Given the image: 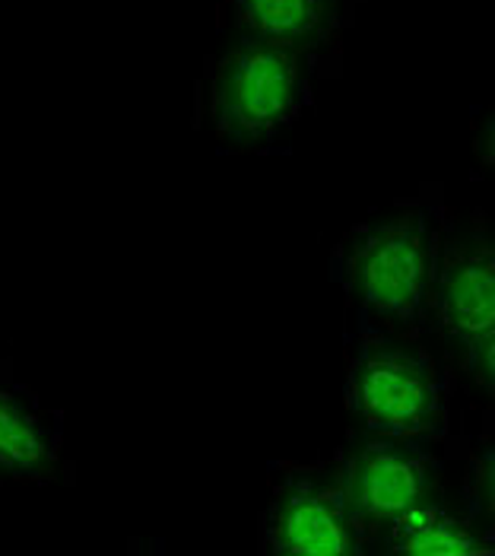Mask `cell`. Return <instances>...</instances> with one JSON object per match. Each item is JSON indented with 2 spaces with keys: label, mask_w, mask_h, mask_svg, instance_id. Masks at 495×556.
Wrapping results in <instances>:
<instances>
[{
  "label": "cell",
  "mask_w": 495,
  "mask_h": 556,
  "mask_svg": "<svg viewBox=\"0 0 495 556\" xmlns=\"http://www.w3.org/2000/svg\"><path fill=\"white\" fill-rule=\"evenodd\" d=\"M308 80L299 51L242 39L223 54L206 84V112L219 137L232 143H264L299 118Z\"/></svg>",
  "instance_id": "6da1fadb"
},
{
  "label": "cell",
  "mask_w": 495,
  "mask_h": 556,
  "mask_svg": "<svg viewBox=\"0 0 495 556\" xmlns=\"http://www.w3.org/2000/svg\"><path fill=\"white\" fill-rule=\"evenodd\" d=\"M445 379L432 359L397 343H366L346 372V407L375 435L426 439L445 429Z\"/></svg>",
  "instance_id": "7a4b0ae2"
},
{
  "label": "cell",
  "mask_w": 495,
  "mask_h": 556,
  "mask_svg": "<svg viewBox=\"0 0 495 556\" xmlns=\"http://www.w3.org/2000/svg\"><path fill=\"white\" fill-rule=\"evenodd\" d=\"M435 280V232L429 216L381 219L350 242L346 287L375 318L410 325L422 315Z\"/></svg>",
  "instance_id": "3957f363"
},
{
  "label": "cell",
  "mask_w": 495,
  "mask_h": 556,
  "mask_svg": "<svg viewBox=\"0 0 495 556\" xmlns=\"http://www.w3.org/2000/svg\"><path fill=\"white\" fill-rule=\"evenodd\" d=\"M366 528L350 509L343 480L299 473L280 486L261 521V551L274 556L363 554Z\"/></svg>",
  "instance_id": "277c9868"
},
{
  "label": "cell",
  "mask_w": 495,
  "mask_h": 556,
  "mask_svg": "<svg viewBox=\"0 0 495 556\" xmlns=\"http://www.w3.org/2000/svg\"><path fill=\"white\" fill-rule=\"evenodd\" d=\"M340 480L350 509L356 513L366 531L384 528L394 518L429 503L435 490V471L429 455L419 445H412V439H391V435L369 439L346 462V471Z\"/></svg>",
  "instance_id": "5b68a950"
},
{
  "label": "cell",
  "mask_w": 495,
  "mask_h": 556,
  "mask_svg": "<svg viewBox=\"0 0 495 556\" xmlns=\"http://www.w3.org/2000/svg\"><path fill=\"white\" fill-rule=\"evenodd\" d=\"M432 315L439 331L470 356L495 328V249L464 245L435 267L432 280Z\"/></svg>",
  "instance_id": "8992f818"
},
{
  "label": "cell",
  "mask_w": 495,
  "mask_h": 556,
  "mask_svg": "<svg viewBox=\"0 0 495 556\" xmlns=\"http://www.w3.org/2000/svg\"><path fill=\"white\" fill-rule=\"evenodd\" d=\"M61 462V417L10 372H0V471L48 480Z\"/></svg>",
  "instance_id": "52a82bcc"
},
{
  "label": "cell",
  "mask_w": 495,
  "mask_h": 556,
  "mask_svg": "<svg viewBox=\"0 0 495 556\" xmlns=\"http://www.w3.org/2000/svg\"><path fill=\"white\" fill-rule=\"evenodd\" d=\"M388 547L394 554L412 556H493L490 534L477 531L470 521L457 518L439 503H422L391 525H384Z\"/></svg>",
  "instance_id": "ba28073f"
},
{
  "label": "cell",
  "mask_w": 495,
  "mask_h": 556,
  "mask_svg": "<svg viewBox=\"0 0 495 556\" xmlns=\"http://www.w3.org/2000/svg\"><path fill=\"white\" fill-rule=\"evenodd\" d=\"M232 10L248 39L289 51L315 48L330 29V0H232Z\"/></svg>",
  "instance_id": "9c48e42d"
},
{
  "label": "cell",
  "mask_w": 495,
  "mask_h": 556,
  "mask_svg": "<svg viewBox=\"0 0 495 556\" xmlns=\"http://www.w3.org/2000/svg\"><path fill=\"white\" fill-rule=\"evenodd\" d=\"M473 490H477L480 509L490 515L495 525V439L486 442L480 455L473 458Z\"/></svg>",
  "instance_id": "30bf717a"
},
{
  "label": "cell",
  "mask_w": 495,
  "mask_h": 556,
  "mask_svg": "<svg viewBox=\"0 0 495 556\" xmlns=\"http://www.w3.org/2000/svg\"><path fill=\"white\" fill-rule=\"evenodd\" d=\"M467 359H470V369L477 372L480 386L486 388L495 401V328L480 341V346H477Z\"/></svg>",
  "instance_id": "8fae6325"
},
{
  "label": "cell",
  "mask_w": 495,
  "mask_h": 556,
  "mask_svg": "<svg viewBox=\"0 0 495 556\" xmlns=\"http://www.w3.org/2000/svg\"><path fill=\"white\" fill-rule=\"evenodd\" d=\"M480 156L483 163L495 172V115L486 122V130H483V140H480Z\"/></svg>",
  "instance_id": "7c38bea8"
}]
</instances>
